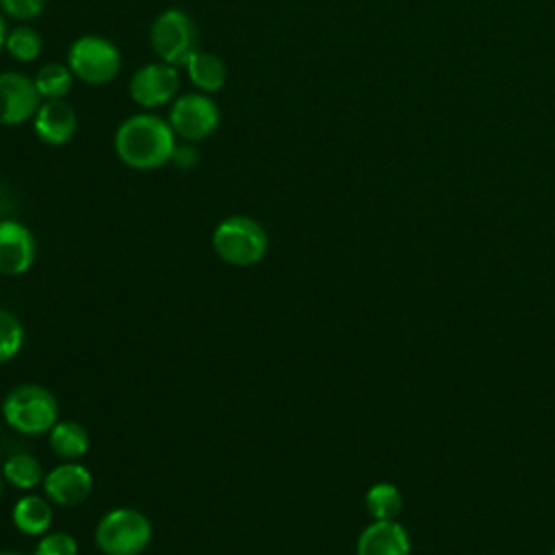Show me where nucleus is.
Instances as JSON below:
<instances>
[{"label":"nucleus","instance_id":"1","mask_svg":"<svg viewBox=\"0 0 555 555\" xmlns=\"http://www.w3.org/2000/svg\"><path fill=\"white\" fill-rule=\"evenodd\" d=\"M176 145L178 137L169 121L150 111L126 117L113 137L117 158L137 171H152L171 163Z\"/></svg>","mask_w":555,"mask_h":555},{"label":"nucleus","instance_id":"2","mask_svg":"<svg viewBox=\"0 0 555 555\" xmlns=\"http://www.w3.org/2000/svg\"><path fill=\"white\" fill-rule=\"evenodd\" d=\"M2 418L24 436H41L59 421V401L41 384H20L4 397Z\"/></svg>","mask_w":555,"mask_h":555},{"label":"nucleus","instance_id":"3","mask_svg":"<svg viewBox=\"0 0 555 555\" xmlns=\"http://www.w3.org/2000/svg\"><path fill=\"white\" fill-rule=\"evenodd\" d=\"M215 254L232 267L258 264L269 251V234L260 221L247 215H232L212 232Z\"/></svg>","mask_w":555,"mask_h":555},{"label":"nucleus","instance_id":"4","mask_svg":"<svg viewBox=\"0 0 555 555\" xmlns=\"http://www.w3.org/2000/svg\"><path fill=\"white\" fill-rule=\"evenodd\" d=\"M150 518L134 507L108 509L95 525L93 540L104 555H141L152 542Z\"/></svg>","mask_w":555,"mask_h":555},{"label":"nucleus","instance_id":"5","mask_svg":"<svg viewBox=\"0 0 555 555\" xmlns=\"http://www.w3.org/2000/svg\"><path fill=\"white\" fill-rule=\"evenodd\" d=\"M65 63L78 82L100 87L113 82L121 72V52L111 39L89 33L72 41Z\"/></svg>","mask_w":555,"mask_h":555},{"label":"nucleus","instance_id":"6","mask_svg":"<svg viewBox=\"0 0 555 555\" xmlns=\"http://www.w3.org/2000/svg\"><path fill=\"white\" fill-rule=\"evenodd\" d=\"M147 39L158 61L184 67L197 50V26L186 11L169 7L152 20Z\"/></svg>","mask_w":555,"mask_h":555},{"label":"nucleus","instance_id":"7","mask_svg":"<svg viewBox=\"0 0 555 555\" xmlns=\"http://www.w3.org/2000/svg\"><path fill=\"white\" fill-rule=\"evenodd\" d=\"M167 121L178 139L199 143L217 132L221 113L208 93L189 91L169 104Z\"/></svg>","mask_w":555,"mask_h":555},{"label":"nucleus","instance_id":"8","mask_svg":"<svg viewBox=\"0 0 555 555\" xmlns=\"http://www.w3.org/2000/svg\"><path fill=\"white\" fill-rule=\"evenodd\" d=\"M178 91H180V67L163 63L158 59L137 67L128 82L130 100L143 111H154L171 104L180 95Z\"/></svg>","mask_w":555,"mask_h":555},{"label":"nucleus","instance_id":"9","mask_svg":"<svg viewBox=\"0 0 555 555\" xmlns=\"http://www.w3.org/2000/svg\"><path fill=\"white\" fill-rule=\"evenodd\" d=\"M41 102L33 76L0 72V126L15 128L30 121Z\"/></svg>","mask_w":555,"mask_h":555},{"label":"nucleus","instance_id":"10","mask_svg":"<svg viewBox=\"0 0 555 555\" xmlns=\"http://www.w3.org/2000/svg\"><path fill=\"white\" fill-rule=\"evenodd\" d=\"M43 496L59 507H76L89 499L93 477L80 462H61L43 477Z\"/></svg>","mask_w":555,"mask_h":555},{"label":"nucleus","instance_id":"11","mask_svg":"<svg viewBox=\"0 0 555 555\" xmlns=\"http://www.w3.org/2000/svg\"><path fill=\"white\" fill-rule=\"evenodd\" d=\"M37 256V241L28 225L15 219L0 221V273L22 275L26 273Z\"/></svg>","mask_w":555,"mask_h":555},{"label":"nucleus","instance_id":"12","mask_svg":"<svg viewBox=\"0 0 555 555\" xmlns=\"http://www.w3.org/2000/svg\"><path fill=\"white\" fill-rule=\"evenodd\" d=\"M30 121L37 139L50 147L67 145L78 130V115L65 100H43Z\"/></svg>","mask_w":555,"mask_h":555},{"label":"nucleus","instance_id":"13","mask_svg":"<svg viewBox=\"0 0 555 555\" xmlns=\"http://www.w3.org/2000/svg\"><path fill=\"white\" fill-rule=\"evenodd\" d=\"M356 555H410V535L397 520H373L358 535Z\"/></svg>","mask_w":555,"mask_h":555},{"label":"nucleus","instance_id":"14","mask_svg":"<svg viewBox=\"0 0 555 555\" xmlns=\"http://www.w3.org/2000/svg\"><path fill=\"white\" fill-rule=\"evenodd\" d=\"M184 72H186L191 85L197 91L208 93V95L221 91L228 80V67H225L223 59L217 56L215 52L199 50V48L184 63Z\"/></svg>","mask_w":555,"mask_h":555},{"label":"nucleus","instance_id":"15","mask_svg":"<svg viewBox=\"0 0 555 555\" xmlns=\"http://www.w3.org/2000/svg\"><path fill=\"white\" fill-rule=\"evenodd\" d=\"M13 525L26 535H43L52 525V503L41 494H24L15 501L11 512Z\"/></svg>","mask_w":555,"mask_h":555},{"label":"nucleus","instance_id":"16","mask_svg":"<svg viewBox=\"0 0 555 555\" xmlns=\"http://www.w3.org/2000/svg\"><path fill=\"white\" fill-rule=\"evenodd\" d=\"M50 449L56 457L65 462H78L89 451V434L76 421H56L48 431Z\"/></svg>","mask_w":555,"mask_h":555},{"label":"nucleus","instance_id":"17","mask_svg":"<svg viewBox=\"0 0 555 555\" xmlns=\"http://www.w3.org/2000/svg\"><path fill=\"white\" fill-rule=\"evenodd\" d=\"M2 477L4 483L13 486L15 490H33L43 483V466L33 453H13L2 464Z\"/></svg>","mask_w":555,"mask_h":555},{"label":"nucleus","instance_id":"18","mask_svg":"<svg viewBox=\"0 0 555 555\" xmlns=\"http://www.w3.org/2000/svg\"><path fill=\"white\" fill-rule=\"evenodd\" d=\"M41 100H65L76 82L67 63H43L33 76Z\"/></svg>","mask_w":555,"mask_h":555},{"label":"nucleus","instance_id":"19","mask_svg":"<svg viewBox=\"0 0 555 555\" xmlns=\"http://www.w3.org/2000/svg\"><path fill=\"white\" fill-rule=\"evenodd\" d=\"M41 50L43 39L37 28H33L30 24H17L9 28L4 52H9L11 59H15L17 63H33L41 56Z\"/></svg>","mask_w":555,"mask_h":555},{"label":"nucleus","instance_id":"20","mask_svg":"<svg viewBox=\"0 0 555 555\" xmlns=\"http://www.w3.org/2000/svg\"><path fill=\"white\" fill-rule=\"evenodd\" d=\"M364 505L373 520H395L403 507V499L395 483L379 481L366 490Z\"/></svg>","mask_w":555,"mask_h":555},{"label":"nucleus","instance_id":"21","mask_svg":"<svg viewBox=\"0 0 555 555\" xmlns=\"http://www.w3.org/2000/svg\"><path fill=\"white\" fill-rule=\"evenodd\" d=\"M24 345V325L22 321L0 308V364L13 360Z\"/></svg>","mask_w":555,"mask_h":555},{"label":"nucleus","instance_id":"22","mask_svg":"<svg viewBox=\"0 0 555 555\" xmlns=\"http://www.w3.org/2000/svg\"><path fill=\"white\" fill-rule=\"evenodd\" d=\"M33 555H78V542L67 531H48L39 535Z\"/></svg>","mask_w":555,"mask_h":555},{"label":"nucleus","instance_id":"23","mask_svg":"<svg viewBox=\"0 0 555 555\" xmlns=\"http://www.w3.org/2000/svg\"><path fill=\"white\" fill-rule=\"evenodd\" d=\"M46 4L48 0H0V11L4 17H11L20 24H28L43 13Z\"/></svg>","mask_w":555,"mask_h":555},{"label":"nucleus","instance_id":"24","mask_svg":"<svg viewBox=\"0 0 555 555\" xmlns=\"http://www.w3.org/2000/svg\"><path fill=\"white\" fill-rule=\"evenodd\" d=\"M171 163L180 169H191L197 165V150H195V143L191 141H182V145L178 143L176 150H173V156H171Z\"/></svg>","mask_w":555,"mask_h":555},{"label":"nucleus","instance_id":"25","mask_svg":"<svg viewBox=\"0 0 555 555\" xmlns=\"http://www.w3.org/2000/svg\"><path fill=\"white\" fill-rule=\"evenodd\" d=\"M7 35H9L7 17H4V15H2V11H0V52L4 50V43H7Z\"/></svg>","mask_w":555,"mask_h":555},{"label":"nucleus","instance_id":"26","mask_svg":"<svg viewBox=\"0 0 555 555\" xmlns=\"http://www.w3.org/2000/svg\"><path fill=\"white\" fill-rule=\"evenodd\" d=\"M2 490H4V477H2V470H0V499H2Z\"/></svg>","mask_w":555,"mask_h":555},{"label":"nucleus","instance_id":"27","mask_svg":"<svg viewBox=\"0 0 555 555\" xmlns=\"http://www.w3.org/2000/svg\"><path fill=\"white\" fill-rule=\"evenodd\" d=\"M0 555H20V553H11V551H0Z\"/></svg>","mask_w":555,"mask_h":555},{"label":"nucleus","instance_id":"28","mask_svg":"<svg viewBox=\"0 0 555 555\" xmlns=\"http://www.w3.org/2000/svg\"><path fill=\"white\" fill-rule=\"evenodd\" d=\"M551 555H555V548H553V553H551Z\"/></svg>","mask_w":555,"mask_h":555}]
</instances>
